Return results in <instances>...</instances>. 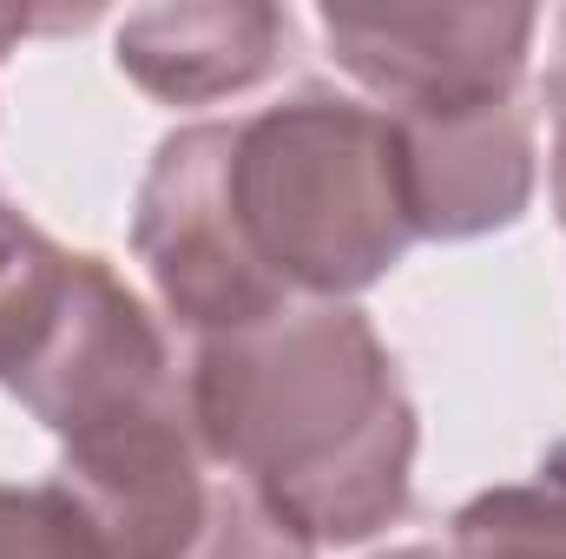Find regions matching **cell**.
<instances>
[{"instance_id":"6","label":"cell","mask_w":566,"mask_h":559,"mask_svg":"<svg viewBox=\"0 0 566 559\" xmlns=\"http://www.w3.org/2000/svg\"><path fill=\"white\" fill-rule=\"evenodd\" d=\"M296 20L271 0H185L139 7L119 27V73L165 106H211L251 93L290 60Z\"/></svg>"},{"instance_id":"7","label":"cell","mask_w":566,"mask_h":559,"mask_svg":"<svg viewBox=\"0 0 566 559\" xmlns=\"http://www.w3.org/2000/svg\"><path fill=\"white\" fill-rule=\"evenodd\" d=\"M448 547L461 559H566V441L541 454L527 481L474 494L448 520Z\"/></svg>"},{"instance_id":"10","label":"cell","mask_w":566,"mask_h":559,"mask_svg":"<svg viewBox=\"0 0 566 559\" xmlns=\"http://www.w3.org/2000/svg\"><path fill=\"white\" fill-rule=\"evenodd\" d=\"M40 238H46V231H40L27 211L0 204V316H7V296H13V283H20V271H27V257H33Z\"/></svg>"},{"instance_id":"14","label":"cell","mask_w":566,"mask_h":559,"mask_svg":"<svg viewBox=\"0 0 566 559\" xmlns=\"http://www.w3.org/2000/svg\"><path fill=\"white\" fill-rule=\"evenodd\" d=\"M547 171H554V211H560V231H566V158H547Z\"/></svg>"},{"instance_id":"9","label":"cell","mask_w":566,"mask_h":559,"mask_svg":"<svg viewBox=\"0 0 566 559\" xmlns=\"http://www.w3.org/2000/svg\"><path fill=\"white\" fill-rule=\"evenodd\" d=\"M0 559H99V540L60 481H0Z\"/></svg>"},{"instance_id":"13","label":"cell","mask_w":566,"mask_h":559,"mask_svg":"<svg viewBox=\"0 0 566 559\" xmlns=\"http://www.w3.org/2000/svg\"><path fill=\"white\" fill-rule=\"evenodd\" d=\"M376 559H461L454 547H389V553H376Z\"/></svg>"},{"instance_id":"2","label":"cell","mask_w":566,"mask_h":559,"mask_svg":"<svg viewBox=\"0 0 566 559\" xmlns=\"http://www.w3.org/2000/svg\"><path fill=\"white\" fill-rule=\"evenodd\" d=\"M185 402L205 454L316 547H363L416 500V402L356 303H290L191 342Z\"/></svg>"},{"instance_id":"12","label":"cell","mask_w":566,"mask_h":559,"mask_svg":"<svg viewBox=\"0 0 566 559\" xmlns=\"http://www.w3.org/2000/svg\"><path fill=\"white\" fill-rule=\"evenodd\" d=\"M40 27H66V13H27V7H0V60L27 40V33H40Z\"/></svg>"},{"instance_id":"11","label":"cell","mask_w":566,"mask_h":559,"mask_svg":"<svg viewBox=\"0 0 566 559\" xmlns=\"http://www.w3.org/2000/svg\"><path fill=\"white\" fill-rule=\"evenodd\" d=\"M541 106H547V126H554L547 158H566V13L554 20V60H547V80H541Z\"/></svg>"},{"instance_id":"1","label":"cell","mask_w":566,"mask_h":559,"mask_svg":"<svg viewBox=\"0 0 566 559\" xmlns=\"http://www.w3.org/2000/svg\"><path fill=\"white\" fill-rule=\"evenodd\" d=\"M409 244L396 119L316 80L251 119L165 133L133 204V251L191 342L290 303H349Z\"/></svg>"},{"instance_id":"3","label":"cell","mask_w":566,"mask_h":559,"mask_svg":"<svg viewBox=\"0 0 566 559\" xmlns=\"http://www.w3.org/2000/svg\"><path fill=\"white\" fill-rule=\"evenodd\" d=\"M0 389L66 447L178 402L185 362L106 257L40 238L0 316Z\"/></svg>"},{"instance_id":"5","label":"cell","mask_w":566,"mask_h":559,"mask_svg":"<svg viewBox=\"0 0 566 559\" xmlns=\"http://www.w3.org/2000/svg\"><path fill=\"white\" fill-rule=\"evenodd\" d=\"M402 139V191L416 238L468 244L527 218L541 184V106L534 93L448 113V119H396Z\"/></svg>"},{"instance_id":"8","label":"cell","mask_w":566,"mask_h":559,"mask_svg":"<svg viewBox=\"0 0 566 559\" xmlns=\"http://www.w3.org/2000/svg\"><path fill=\"white\" fill-rule=\"evenodd\" d=\"M316 553H323V547H316L290 514H277L244 474L224 467L205 527L191 534V547L178 559H316Z\"/></svg>"},{"instance_id":"4","label":"cell","mask_w":566,"mask_h":559,"mask_svg":"<svg viewBox=\"0 0 566 559\" xmlns=\"http://www.w3.org/2000/svg\"><path fill=\"white\" fill-rule=\"evenodd\" d=\"M336 66L389 119H448L527 93V53L541 33L534 7L441 0V7H323Z\"/></svg>"}]
</instances>
